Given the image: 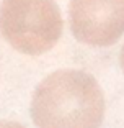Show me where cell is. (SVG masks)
I'll return each mask as SVG.
<instances>
[{
  "mask_svg": "<svg viewBox=\"0 0 124 128\" xmlns=\"http://www.w3.org/2000/svg\"><path fill=\"white\" fill-rule=\"evenodd\" d=\"M0 128H26L23 126L18 122H11V120H0Z\"/></svg>",
  "mask_w": 124,
  "mask_h": 128,
  "instance_id": "obj_4",
  "label": "cell"
},
{
  "mask_svg": "<svg viewBox=\"0 0 124 128\" xmlns=\"http://www.w3.org/2000/svg\"><path fill=\"white\" fill-rule=\"evenodd\" d=\"M64 20L56 0H3L0 33L11 48L26 56H41L59 43Z\"/></svg>",
  "mask_w": 124,
  "mask_h": 128,
  "instance_id": "obj_2",
  "label": "cell"
},
{
  "mask_svg": "<svg viewBox=\"0 0 124 128\" xmlns=\"http://www.w3.org/2000/svg\"><path fill=\"white\" fill-rule=\"evenodd\" d=\"M105 110V94L93 76L59 69L34 89L30 113L36 128H100Z\"/></svg>",
  "mask_w": 124,
  "mask_h": 128,
  "instance_id": "obj_1",
  "label": "cell"
},
{
  "mask_svg": "<svg viewBox=\"0 0 124 128\" xmlns=\"http://www.w3.org/2000/svg\"><path fill=\"white\" fill-rule=\"evenodd\" d=\"M119 66H121V69H123V72H124V44H123L121 53H119Z\"/></svg>",
  "mask_w": 124,
  "mask_h": 128,
  "instance_id": "obj_5",
  "label": "cell"
},
{
  "mask_svg": "<svg viewBox=\"0 0 124 128\" xmlns=\"http://www.w3.org/2000/svg\"><path fill=\"white\" fill-rule=\"evenodd\" d=\"M69 25L83 44L113 46L124 34V0H70Z\"/></svg>",
  "mask_w": 124,
  "mask_h": 128,
  "instance_id": "obj_3",
  "label": "cell"
}]
</instances>
